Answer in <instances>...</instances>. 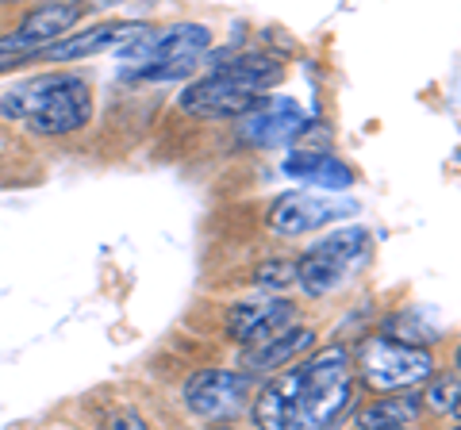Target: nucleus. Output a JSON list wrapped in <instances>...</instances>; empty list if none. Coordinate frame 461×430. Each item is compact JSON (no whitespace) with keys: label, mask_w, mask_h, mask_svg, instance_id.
<instances>
[{"label":"nucleus","mask_w":461,"mask_h":430,"mask_svg":"<svg viewBox=\"0 0 461 430\" xmlns=\"http://www.w3.org/2000/svg\"><path fill=\"white\" fill-rule=\"evenodd\" d=\"M204 62H212V74L181 93V112L200 120H239L285 77L281 62L266 54H204Z\"/></svg>","instance_id":"nucleus-1"},{"label":"nucleus","mask_w":461,"mask_h":430,"mask_svg":"<svg viewBox=\"0 0 461 430\" xmlns=\"http://www.w3.org/2000/svg\"><path fill=\"white\" fill-rule=\"evenodd\" d=\"M8 120H20L35 135H69L93 120L89 81L74 74H47L16 85L0 100Z\"/></svg>","instance_id":"nucleus-2"},{"label":"nucleus","mask_w":461,"mask_h":430,"mask_svg":"<svg viewBox=\"0 0 461 430\" xmlns=\"http://www.w3.org/2000/svg\"><path fill=\"white\" fill-rule=\"evenodd\" d=\"M208 47H212V31L204 23H173V27H158V31L147 27L135 42H127L120 50V58L142 81H173L193 74L204 62Z\"/></svg>","instance_id":"nucleus-3"},{"label":"nucleus","mask_w":461,"mask_h":430,"mask_svg":"<svg viewBox=\"0 0 461 430\" xmlns=\"http://www.w3.org/2000/svg\"><path fill=\"white\" fill-rule=\"evenodd\" d=\"M296 404H293V423L300 430L330 426L339 415L350 408V354L342 346H327L315 354L312 362L296 365Z\"/></svg>","instance_id":"nucleus-4"},{"label":"nucleus","mask_w":461,"mask_h":430,"mask_svg":"<svg viewBox=\"0 0 461 430\" xmlns=\"http://www.w3.org/2000/svg\"><path fill=\"white\" fill-rule=\"evenodd\" d=\"M366 257H369V231L366 227L330 231L296 262V284L315 300L330 296L339 284H346L366 265Z\"/></svg>","instance_id":"nucleus-5"},{"label":"nucleus","mask_w":461,"mask_h":430,"mask_svg":"<svg viewBox=\"0 0 461 430\" xmlns=\"http://www.w3.org/2000/svg\"><path fill=\"white\" fill-rule=\"evenodd\" d=\"M357 372L373 392H400V389H420V384L435 372V357L415 342L400 338H366L357 350Z\"/></svg>","instance_id":"nucleus-6"},{"label":"nucleus","mask_w":461,"mask_h":430,"mask_svg":"<svg viewBox=\"0 0 461 430\" xmlns=\"http://www.w3.org/2000/svg\"><path fill=\"white\" fill-rule=\"evenodd\" d=\"M254 396V372L239 369H196L181 389V399L193 419L204 423H230L247 411Z\"/></svg>","instance_id":"nucleus-7"},{"label":"nucleus","mask_w":461,"mask_h":430,"mask_svg":"<svg viewBox=\"0 0 461 430\" xmlns=\"http://www.w3.org/2000/svg\"><path fill=\"white\" fill-rule=\"evenodd\" d=\"M354 211H357V204L339 200L330 193H285V196L273 200V208H269V231L296 238V235H308V231H323V227L339 223Z\"/></svg>","instance_id":"nucleus-8"},{"label":"nucleus","mask_w":461,"mask_h":430,"mask_svg":"<svg viewBox=\"0 0 461 430\" xmlns=\"http://www.w3.org/2000/svg\"><path fill=\"white\" fill-rule=\"evenodd\" d=\"M242 139L254 147H288L308 131V112L288 96H262L250 112H242Z\"/></svg>","instance_id":"nucleus-9"},{"label":"nucleus","mask_w":461,"mask_h":430,"mask_svg":"<svg viewBox=\"0 0 461 430\" xmlns=\"http://www.w3.org/2000/svg\"><path fill=\"white\" fill-rule=\"evenodd\" d=\"M142 31H147V23H96L77 35H62V39L47 42L42 50H35L32 62H77V58H93V54H104V50L120 54L127 42H135Z\"/></svg>","instance_id":"nucleus-10"},{"label":"nucleus","mask_w":461,"mask_h":430,"mask_svg":"<svg viewBox=\"0 0 461 430\" xmlns=\"http://www.w3.org/2000/svg\"><path fill=\"white\" fill-rule=\"evenodd\" d=\"M296 323V308L288 300L277 296H262V300H242L227 311V335L242 342V346H254V342H266L273 335L288 331Z\"/></svg>","instance_id":"nucleus-11"},{"label":"nucleus","mask_w":461,"mask_h":430,"mask_svg":"<svg viewBox=\"0 0 461 430\" xmlns=\"http://www.w3.org/2000/svg\"><path fill=\"white\" fill-rule=\"evenodd\" d=\"M281 169H285V177L304 181L312 189H323V193H342L354 184V169L327 150H293L281 162Z\"/></svg>","instance_id":"nucleus-12"},{"label":"nucleus","mask_w":461,"mask_h":430,"mask_svg":"<svg viewBox=\"0 0 461 430\" xmlns=\"http://www.w3.org/2000/svg\"><path fill=\"white\" fill-rule=\"evenodd\" d=\"M315 346V331L312 327H288V331L273 335L266 342H254V346L242 354V365L250 372H269V369H281V365H293L300 354H308Z\"/></svg>","instance_id":"nucleus-13"},{"label":"nucleus","mask_w":461,"mask_h":430,"mask_svg":"<svg viewBox=\"0 0 461 430\" xmlns=\"http://www.w3.org/2000/svg\"><path fill=\"white\" fill-rule=\"evenodd\" d=\"M81 12L85 8L77 4V0H54V4H42V8L32 12V16H23V23L16 27V35H23L27 42H35V47L42 50L47 42L69 35V27H77Z\"/></svg>","instance_id":"nucleus-14"},{"label":"nucleus","mask_w":461,"mask_h":430,"mask_svg":"<svg viewBox=\"0 0 461 430\" xmlns=\"http://www.w3.org/2000/svg\"><path fill=\"white\" fill-rule=\"evenodd\" d=\"M423 411V396L420 389H400V396L384 392V399L369 404L362 415H357V426L362 430H408Z\"/></svg>","instance_id":"nucleus-15"},{"label":"nucleus","mask_w":461,"mask_h":430,"mask_svg":"<svg viewBox=\"0 0 461 430\" xmlns=\"http://www.w3.org/2000/svg\"><path fill=\"white\" fill-rule=\"evenodd\" d=\"M296 377L300 369L293 365L288 372H281V377H273L262 396L254 399V423L266 426V430H285L288 423H293V404H296Z\"/></svg>","instance_id":"nucleus-16"},{"label":"nucleus","mask_w":461,"mask_h":430,"mask_svg":"<svg viewBox=\"0 0 461 430\" xmlns=\"http://www.w3.org/2000/svg\"><path fill=\"white\" fill-rule=\"evenodd\" d=\"M254 284L258 289H269V292H281V289H293L296 284V262L288 257H269L254 269Z\"/></svg>","instance_id":"nucleus-17"},{"label":"nucleus","mask_w":461,"mask_h":430,"mask_svg":"<svg viewBox=\"0 0 461 430\" xmlns=\"http://www.w3.org/2000/svg\"><path fill=\"white\" fill-rule=\"evenodd\" d=\"M457 389H461V377H457V369H450L446 377H438L435 384H430V392H427V404L442 411V415H450V419L457 423L461 419V411H457Z\"/></svg>","instance_id":"nucleus-18"},{"label":"nucleus","mask_w":461,"mask_h":430,"mask_svg":"<svg viewBox=\"0 0 461 430\" xmlns=\"http://www.w3.org/2000/svg\"><path fill=\"white\" fill-rule=\"evenodd\" d=\"M388 338H400V342H435V338H442L438 335V327H423L420 323V311H403V315H396L393 323H388Z\"/></svg>","instance_id":"nucleus-19"},{"label":"nucleus","mask_w":461,"mask_h":430,"mask_svg":"<svg viewBox=\"0 0 461 430\" xmlns=\"http://www.w3.org/2000/svg\"><path fill=\"white\" fill-rule=\"evenodd\" d=\"M112 426H115V430H142L147 423H142V415H115Z\"/></svg>","instance_id":"nucleus-20"},{"label":"nucleus","mask_w":461,"mask_h":430,"mask_svg":"<svg viewBox=\"0 0 461 430\" xmlns=\"http://www.w3.org/2000/svg\"><path fill=\"white\" fill-rule=\"evenodd\" d=\"M8 4H16V0H8Z\"/></svg>","instance_id":"nucleus-21"}]
</instances>
